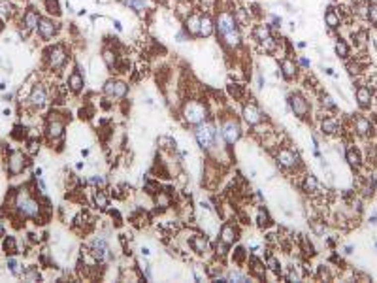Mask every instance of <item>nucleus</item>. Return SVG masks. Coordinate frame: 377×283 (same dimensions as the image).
Returning <instances> with one entry per match:
<instances>
[{"label": "nucleus", "mask_w": 377, "mask_h": 283, "mask_svg": "<svg viewBox=\"0 0 377 283\" xmlns=\"http://www.w3.org/2000/svg\"><path fill=\"white\" fill-rule=\"evenodd\" d=\"M215 36L226 51L234 53L242 47V27L234 17V9H217L215 13Z\"/></svg>", "instance_id": "1"}, {"label": "nucleus", "mask_w": 377, "mask_h": 283, "mask_svg": "<svg viewBox=\"0 0 377 283\" xmlns=\"http://www.w3.org/2000/svg\"><path fill=\"white\" fill-rule=\"evenodd\" d=\"M11 208L17 212V215L21 219H34L40 221L42 219V204L40 200L30 195L28 187H19L17 193L11 198ZM42 223V221H40Z\"/></svg>", "instance_id": "2"}, {"label": "nucleus", "mask_w": 377, "mask_h": 283, "mask_svg": "<svg viewBox=\"0 0 377 283\" xmlns=\"http://www.w3.org/2000/svg\"><path fill=\"white\" fill-rule=\"evenodd\" d=\"M179 115H181V121L185 123L187 127H198L200 123L207 121L211 117V112H209V106H207L206 100L202 98H192L188 96L181 102V108H179Z\"/></svg>", "instance_id": "3"}, {"label": "nucleus", "mask_w": 377, "mask_h": 283, "mask_svg": "<svg viewBox=\"0 0 377 283\" xmlns=\"http://www.w3.org/2000/svg\"><path fill=\"white\" fill-rule=\"evenodd\" d=\"M273 159H275V164L285 174H298L300 170H304V160H302L300 153L289 143H281L279 147H275L273 149Z\"/></svg>", "instance_id": "4"}, {"label": "nucleus", "mask_w": 377, "mask_h": 283, "mask_svg": "<svg viewBox=\"0 0 377 283\" xmlns=\"http://www.w3.org/2000/svg\"><path fill=\"white\" fill-rule=\"evenodd\" d=\"M217 129L221 132V136H223V142H225L228 147H232L234 143H238V140L242 138V125L240 121L236 119L232 113H221L219 117H217Z\"/></svg>", "instance_id": "5"}, {"label": "nucleus", "mask_w": 377, "mask_h": 283, "mask_svg": "<svg viewBox=\"0 0 377 283\" xmlns=\"http://www.w3.org/2000/svg\"><path fill=\"white\" fill-rule=\"evenodd\" d=\"M66 121H70V117H66L64 113L61 112H51L46 117V138L49 143H61L64 138L66 132Z\"/></svg>", "instance_id": "6"}, {"label": "nucleus", "mask_w": 377, "mask_h": 283, "mask_svg": "<svg viewBox=\"0 0 377 283\" xmlns=\"http://www.w3.org/2000/svg\"><path fill=\"white\" fill-rule=\"evenodd\" d=\"M194 140L200 145V149H204L206 153L215 147V142H217V121L215 119H207V121L200 123L198 127H194Z\"/></svg>", "instance_id": "7"}, {"label": "nucleus", "mask_w": 377, "mask_h": 283, "mask_svg": "<svg viewBox=\"0 0 377 283\" xmlns=\"http://www.w3.org/2000/svg\"><path fill=\"white\" fill-rule=\"evenodd\" d=\"M44 59H46V65L51 72H61L66 66V63H68V59H70L68 49H66V44L59 42V44L49 46L46 51H44Z\"/></svg>", "instance_id": "8"}, {"label": "nucleus", "mask_w": 377, "mask_h": 283, "mask_svg": "<svg viewBox=\"0 0 377 283\" xmlns=\"http://www.w3.org/2000/svg\"><path fill=\"white\" fill-rule=\"evenodd\" d=\"M89 253L93 255V259L98 264H112L115 261V255H113L112 247L108 244V238L104 234L94 236L89 244Z\"/></svg>", "instance_id": "9"}, {"label": "nucleus", "mask_w": 377, "mask_h": 283, "mask_svg": "<svg viewBox=\"0 0 377 283\" xmlns=\"http://www.w3.org/2000/svg\"><path fill=\"white\" fill-rule=\"evenodd\" d=\"M130 91V85L121 77H110L102 85V94L108 100H123Z\"/></svg>", "instance_id": "10"}, {"label": "nucleus", "mask_w": 377, "mask_h": 283, "mask_svg": "<svg viewBox=\"0 0 377 283\" xmlns=\"http://www.w3.org/2000/svg\"><path fill=\"white\" fill-rule=\"evenodd\" d=\"M287 108L292 112L294 117H298V119H308L311 113V104L308 100V96H304L302 93L298 91H294V93H289L287 96Z\"/></svg>", "instance_id": "11"}, {"label": "nucleus", "mask_w": 377, "mask_h": 283, "mask_svg": "<svg viewBox=\"0 0 377 283\" xmlns=\"http://www.w3.org/2000/svg\"><path fill=\"white\" fill-rule=\"evenodd\" d=\"M49 102V93H47V87L44 83H34L30 87V93L27 96V104L32 110H42L46 108Z\"/></svg>", "instance_id": "12"}, {"label": "nucleus", "mask_w": 377, "mask_h": 283, "mask_svg": "<svg viewBox=\"0 0 377 283\" xmlns=\"http://www.w3.org/2000/svg\"><path fill=\"white\" fill-rule=\"evenodd\" d=\"M187 244L190 247V251L198 257H206L211 253V244H209V238L202 232H188L187 236Z\"/></svg>", "instance_id": "13"}, {"label": "nucleus", "mask_w": 377, "mask_h": 283, "mask_svg": "<svg viewBox=\"0 0 377 283\" xmlns=\"http://www.w3.org/2000/svg\"><path fill=\"white\" fill-rule=\"evenodd\" d=\"M27 168V155L23 151L13 149L8 153V159H6V170L11 178H15L19 174H23V170Z\"/></svg>", "instance_id": "14"}, {"label": "nucleus", "mask_w": 377, "mask_h": 283, "mask_svg": "<svg viewBox=\"0 0 377 283\" xmlns=\"http://www.w3.org/2000/svg\"><path fill=\"white\" fill-rule=\"evenodd\" d=\"M36 32L42 42H51L61 32V25L53 17H42L36 27Z\"/></svg>", "instance_id": "15"}, {"label": "nucleus", "mask_w": 377, "mask_h": 283, "mask_svg": "<svg viewBox=\"0 0 377 283\" xmlns=\"http://www.w3.org/2000/svg\"><path fill=\"white\" fill-rule=\"evenodd\" d=\"M355 100H357L360 110H370L374 106V100H376V93L366 81H360L355 89Z\"/></svg>", "instance_id": "16"}, {"label": "nucleus", "mask_w": 377, "mask_h": 283, "mask_svg": "<svg viewBox=\"0 0 377 283\" xmlns=\"http://www.w3.org/2000/svg\"><path fill=\"white\" fill-rule=\"evenodd\" d=\"M300 191L304 193V195H308L310 198H315V197H320V195H322V185H320V181L317 179L315 174L306 172L300 179Z\"/></svg>", "instance_id": "17"}, {"label": "nucleus", "mask_w": 377, "mask_h": 283, "mask_svg": "<svg viewBox=\"0 0 377 283\" xmlns=\"http://www.w3.org/2000/svg\"><path fill=\"white\" fill-rule=\"evenodd\" d=\"M242 117H244L245 125H249L251 129L264 121L262 110L254 102H244V106H242Z\"/></svg>", "instance_id": "18"}, {"label": "nucleus", "mask_w": 377, "mask_h": 283, "mask_svg": "<svg viewBox=\"0 0 377 283\" xmlns=\"http://www.w3.org/2000/svg\"><path fill=\"white\" fill-rule=\"evenodd\" d=\"M251 38H253V42L256 44V47L262 46L264 42H268L270 38H273V28L270 27L268 23L258 21V23H254L253 27H251Z\"/></svg>", "instance_id": "19"}, {"label": "nucleus", "mask_w": 377, "mask_h": 283, "mask_svg": "<svg viewBox=\"0 0 377 283\" xmlns=\"http://www.w3.org/2000/svg\"><path fill=\"white\" fill-rule=\"evenodd\" d=\"M219 240L232 247L240 240V228H238V225L232 223V221H225L221 225V230H219Z\"/></svg>", "instance_id": "20"}, {"label": "nucleus", "mask_w": 377, "mask_h": 283, "mask_svg": "<svg viewBox=\"0 0 377 283\" xmlns=\"http://www.w3.org/2000/svg\"><path fill=\"white\" fill-rule=\"evenodd\" d=\"M40 19H42L40 11H38L34 6H28V8L23 11V15H21V23H19V25L23 27L25 34H27V32H30V30H36Z\"/></svg>", "instance_id": "21"}, {"label": "nucleus", "mask_w": 377, "mask_h": 283, "mask_svg": "<svg viewBox=\"0 0 377 283\" xmlns=\"http://www.w3.org/2000/svg\"><path fill=\"white\" fill-rule=\"evenodd\" d=\"M66 87L72 94H79L85 89V74H81L79 66H74V70L66 77Z\"/></svg>", "instance_id": "22"}, {"label": "nucleus", "mask_w": 377, "mask_h": 283, "mask_svg": "<svg viewBox=\"0 0 377 283\" xmlns=\"http://www.w3.org/2000/svg\"><path fill=\"white\" fill-rule=\"evenodd\" d=\"M353 132L360 136V138H366V136H372L374 134V123L368 119L366 115H360L358 113L357 117H353Z\"/></svg>", "instance_id": "23"}, {"label": "nucleus", "mask_w": 377, "mask_h": 283, "mask_svg": "<svg viewBox=\"0 0 377 283\" xmlns=\"http://www.w3.org/2000/svg\"><path fill=\"white\" fill-rule=\"evenodd\" d=\"M200 17H202V13L192 11V13H188L187 17L181 21L183 23L181 28L187 32L188 38H200Z\"/></svg>", "instance_id": "24"}, {"label": "nucleus", "mask_w": 377, "mask_h": 283, "mask_svg": "<svg viewBox=\"0 0 377 283\" xmlns=\"http://www.w3.org/2000/svg\"><path fill=\"white\" fill-rule=\"evenodd\" d=\"M319 129H320V132H322V136H339L343 127H341V123H339L338 117L328 115V117L320 119Z\"/></svg>", "instance_id": "25"}, {"label": "nucleus", "mask_w": 377, "mask_h": 283, "mask_svg": "<svg viewBox=\"0 0 377 283\" xmlns=\"http://www.w3.org/2000/svg\"><path fill=\"white\" fill-rule=\"evenodd\" d=\"M279 70L285 81H292L298 77V63L292 59V57H283L279 61Z\"/></svg>", "instance_id": "26"}, {"label": "nucleus", "mask_w": 377, "mask_h": 283, "mask_svg": "<svg viewBox=\"0 0 377 283\" xmlns=\"http://www.w3.org/2000/svg\"><path fill=\"white\" fill-rule=\"evenodd\" d=\"M370 40H372V36H370V30L366 27H358L351 30V42L358 51H364L370 46Z\"/></svg>", "instance_id": "27"}, {"label": "nucleus", "mask_w": 377, "mask_h": 283, "mask_svg": "<svg viewBox=\"0 0 377 283\" xmlns=\"http://www.w3.org/2000/svg\"><path fill=\"white\" fill-rule=\"evenodd\" d=\"M247 264H249V276L251 278H254V280H264L266 278V264L258 255L249 253Z\"/></svg>", "instance_id": "28"}, {"label": "nucleus", "mask_w": 377, "mask_h": 283, "mask_svg": "<svg viewBox=\"0 0 377 283\" xmlns=\"http://www.w3.org/2000/svg\"><path fill=\"white\" fill-rule=\"evenodd\" d=\"M324 25H326V28H328L330 32H336V30H339V28L343 27V19H341V15L338 13L336 6H328V8H326V11H324Z\"/></svg>", "instance_id": "29"}, {"label": "nucleus", "mask_w": 377, "mask_h": 283, "mask_svg": "<svg viewBox=\"0 0 377 283\" xmlns=\"http://www.w3.org/2000/svg\"><path fill=\"white\" fill-rule=\"evenodd\" d=\"M215 34V17L207 11H202L200 17V38H211Z\"/></svg>", "instance_id": "30"}, {"label": "nucleus", "mask_w": 377, "mask_h": 283, "mask_svg": "<svg viewBox=\"0 0 377 283\" xmlns=\"http://www.w3.org/2000/svg\"><path fill=\"white\" fill-rule=\"evenodd\" d=\"M345 160L353 170H360L364 164V157H362V151L355 147V145H349L345 149Z\"/></svg>", "instance_id": "31"}, {"label": "nucleus", "mask_w": 377, "mask_h": 283, "mask_svg": "<svg viewBox=\"0 0 377 283\" xmlns=\"http://www.w3.org/2000/svg\"><path fill=\"white\" fill-rule=\"evenodd\" d=\"M226 93H228V96L230 98H234V100H238V102H247L245 98H247V89H245V85L242 83H238V81H230V83L226 85Z\"/></svg>", "instance_id": "32"}, {"label": "nucleus", "mask_w": 377, "mask_h": 283, "mask_svg": "<svg viewBox=\"0 0 377 283\" xmlns=\"http://www.w3.org/2000/svg\"><path fill=\"white\" fill-rule=\"evenodd\" d=\"M91 200H93V204L96 210H100V212H106L108 208H110V197L104 193V189L100 187H94L93 189V197H91Z\"/></svg>", "instance_id": "33"}, {"label": "nucleus", "mask_w": 377, "mask_h": 283, "mask_svg": "<svg viewBox=\"0 0 377 283\" xmlns=\"http://www.w3.org/2000/svg\"><path fill=\"white\" fill-rule=\"evenodd\" d=\"M153 198H155V206H157V210H168L172 204H174V198H172V193H168L166 189L162 187L157 193V195H153Z\"/></svg>", "instance_id": "34"}, {"label": "nucleus", "mask_w": 377, "mask_h": 283, "mask_svg": "<svg viewBox=\"0 0 377 283\" xmlns=\"http://www.w3.org/2000/svg\"><path fill=\"white\" fill-rule=\"evenodd\" d=\"M334 51H336V55H338L341 61H349V59H351V44H349L347 40H343L341 36L336 38V42H334Z\"/></svg>", "instance_id": "35"}, {"label": "nucleus", "mask_w": 377, "mask_h": 283, "mask_svg": "<svg viewBox=\"0 0 377 283\" xmlns=\"http://www.w3.org/2000/svg\"><path fill=\"white\" fill-rule=\"evenodd\" d=\"M117 59H119L117 51H115L110 44H106V46L102 47V63H104V66L112 70L113 66H115V63H117Z\"/></svg>", "instance_id": "36"}, {"label": "nucleus", "mask_w": 377, "mask_h": 283, "mask_svg": "<svg viewBox=\"0 0 377 283\" xmlns=\"http://www.w3.org/2000/svg\"><path fill=\"white\" fill-rule=\"evenodd\" d=\"M272 225H273V221H272V217H270V212L264 206H260L256 210V226L264 230V228H270Z\"/></svg>", "instance_id": "37"}, {"label": "nucleus", "mask_w": 377, "mask_h": 283, "mask_svg": "<svg viewBox=\"0 0 377 283\" xmlns=\"http://www.w3.org/2000/svg\"><path fill=\"white\" fill-rule=\"evenodd\" d=\"M119 2L128 9H132L134 13H138V15H143L145 9H147V0H119Z\"/></svg>", "instance_id": "38"}, {"label": "nucleus", "mask_w": 377, "mask_h": 283, "mask_svg": "<svg viewBox=\"0 0 377 283\" xmlns=\"http://www.w3.org/2000/svg\"><path fill=\"white\" fill-rule=\"evenodd\" d=\"M234 17L236 21H238V25L242 28H247L251 23H253V19H251V15H249V11H247V8H234Z\"/></svg>", "instance_id": "39"}, {"label": "nucleus", "mask_w": 377, "mask_h": 283, "mask_svg": "<svg viewBox=\"0 0 377 283\" xmlns=\"http://www.w3.org/2000/svg\"><path fill=\"white\" fill-rule=\"evenodd\" d=\"M44 9L49 13V17H61L63 15V9H61V2L59 0H42Z\"/></svg>", "instance_id": "40"}, {"label": "nucleus", "mask_w": 377, "mask_h": 283, "mask_svg": "<svg viewBox=\"0 0 377 283\" xmlns=\"http://www.w3.org/2000/svg\"><path fill=\"white\" fill-rule=\"evenodd\" d=\"M23 282H40L42 280V274L38 270L36 266H27V268H23V272L19 276Z\"/></svg>", "instance_id": "41"}, {"label": "nucleus", "mask_w": 377, "mask_h": 283, "mask_svg": "<svg viewBox=\"0 0 377 283\" xmlns=\"http://www.w3.org/2000/svg\"><path fill=\"white\" fill-rule=\"evenodd\" d=\"M15 15V6L9 0H0V19L2 21H9Z\"/></svg>", "instance_id": "42"}, {"label": "nucleus", "mask_w": 377, "mask_h": 283, "mask_svg": "<svg viewBox=\"0 0 377 283\" xmlns=\"http://www.w3.org/2000/svg\"><path fill=\"white\" fill-rule=\"evenodd\" d=\"M320 108L324 110V113L326 112H330V113L338 112V104L334 102V98H332L330 94H326V93L320 94Z\"/></svg>", "instance_id": "43"}, {"label": "nucleus", "mask_w": 377, "mask_h": 283, "mask_svg": "<svg viewBox=\"0 0 377 283\" xmlns=\"http://www.w3.org/2000/svg\"><path fill=\"white\" fill-rule=\"evenodd\" d=\"M2 249L6 255H17L19 253V247H17V240L13 236H6L4 242H2Z\"/></svg>", "instance_id": "44"}, {"label": "nucleus", "mask_w": 377, "mask_h": 283, "mask_svg": "<svg viewBox=\"0 0 377 283\" xmlns=\"http://www.w3.org/2000/svg\"><path fill=\"white\" fill-rule=\"evenodd\" d=\"M226 280H228V282L245 283V282H249V280H251V276H249V274H245V272H242V270H238V268H234V270H228V272H226Z\"/></svg>", "instance_id": "45"}, {"label": "nucleus", "mask_w": 377, "mask_h": 283, "mask_svg": "<svg viewBox=\"0 0 377 283\" xmlns=\"http://www.w3.org/2000/svg\"><path fill=\"white\" fill-rule=\"evenodd\" d=\"M247 259H249V253L245 251V247L244 245H238V247L234 249V253H232V261H234V264L244 266V264L247 263Z\"/></svg>", "instance_id": "46"}, {"label": "nucleus", "mask_w": 377, "mask_h": 283, "mask_svg": "<svg viewBox=\"0 0 377 283\" xmlns=\"http://www.w3.org/2000/svg\"><path fill=\"white\" fill-rule=\"evenodd\" d=\"M366 21L372 25V28L377 30V0H372L370 6H368V17Z\"/></svg>", "instance_id": "47"}, {"label": "nucleus", "mask_w": 377, "mask_h": 283, "mask_svg": "<svg viewBox=\"0 0 377 283\" xmlns=\"http://www.w3.org/2000/svg\"><path fill=\"white\" fill-rule=\"evenodd\" d=\"M160 189L162 187H160V183L157 179H143V191H145L147 195H151V197L157 195Z\"/></svg>", "instance_id": "48"}, {"label": "nucleus", "mask_w": 377, "mask_h": 283, "mask_svg": "<svg viewBox=\"0 0 377 283\" xmlns=\"http://www.w3.org/2000/svg\"><path fill=\"white\" fill-rule=\"evenodd\" d=\"M159 145H160V149H164V151H176V140L172 138V136H160L159 138Z\"/></svg>", "instance_id": "49"}, {"label": "nucleus", "mask_w": 377, "mask_h": 283, "mask_svg": "<svg viewBox=\"0 0 377 283\" xmlns=\"http://www.w3.org/2000/svg\"><path fill=\"white\" fill-rule=\"evenodd\" d=\"M6 266H8V270L13 274V276H21V272H23L21 264H19L15 259H13V255H9V257H8V261H6Z\"/></svg>", "instance_id": "50"}, {"label": "nucleus", "mask_w": 377, "mask_h": 283, "mask_svg": "<svg viewBox=\"0 0 377 283\" xmlns=\"http://www.w3.org/2000/svg\"><path fill=\"white\" fill-rule=\"evenodd\" d=\"M87 183H89V185H93V187L104 189V187H106V178H104V176H100V174H93L91 178L87 179Z\"/></svg>", "instance_id": "51"}, {"label": "nucleus", "mask_w": 377, "mask_h": 283, "mask_svg": "<svg viewBox=\"0 0 377 283\" xmlns=\"http://www.w3.org/2000/svg\"><path fill=\"white\" fill-rule=\"evenodd\" d=\"M272 28H281L283 27V19L279 17V15H275V13H272L270 15V23H268Z\"/></svg>", "instance_id": "52"}, {"label": "nucleus", "mask_w": 377, "mask_h": 283, "mask_svg": "<svg viewBox=\"0 0 377 283\" xmlns=\"http://www.w3.org/2000/svg\"><path fill=\"white\" fill-rule=\"evenodd\" d=\"M79 117L85 119V121H87V119H91V117H93V108H91V106H85V108H81V110H79Z\"/></svg>", "instance_id": "53"}, {"label": "nucleus", "mask_w": 377, "mask_h": 283, "mask_svg": "<svg viewBox=\"0 0 377 283\" xmlns=\"http://www.w3.org/2000/svg\"><path fill=\"white\" fill-rule=\"evenodd\" d=\"M38 149H40V142L38 140H28V147H27L28 153H36Z\"/></svg>", "instance_id": "54"}, {"label": "nucleus", "mask_w": 377, "mask_h": 283, "mask_svg": "<svg viewBox=\"0 0 377 283\" xmlns=\"http://www.w3.org/2000/svg\"><path fill=\"white\" fill-rule=\"evenodd\" d=\"M296 63H298V66H302V68H306V70H308V68L311 66L310 59H306V57H298V59H296Z\"/></svg>", "instance_id": "55"}, {"label": "nucleus", "mask_w": 377, "mask_h": 283, "mask_svg": "<svg viewBox=\"0 0 377 283\" xmlns=\"http://www.w3.org/2000/svg\"><path fill=\"white\" fill-rule=\"evenodd\" d=\"M187 40H188V36L183 28H181L179 32H176V42H187Z\"/></svg>", "instance_id": "56"}, {"label": "nucleus", "mask_w": 377, "mask_h": 283, "mask_svg": "<svg viewBox=\"0 0 377 283\" xmlns=\"http://www.w3.org/2000/svg\"><path fill=\"white\" fill-rule=\"evenodd\" d=\"M256 83H258V87H260V89H262L264 83H266V81H264V75H262V72H258V74H256Z\"/></svg>", "instance_id": "57"}, {"label": "nucleus", "mask_w": 377, "mask_h": 283, "mask_svg": "<svg viewBox=\"0 0 377 283\" xmlns=\"http://www.w3.org/2000/svg\"><path fill=\"white\" fill-rule=\"evenodd\" d=\"M113 27H115L117 32H123V23L119 21V19H113Z\"/></svg>", "instance_id": "58"}, {"label": "nucleus", "mask_w": 377, "mask_h": 283, "mask_svg": "<svg viewBox=\"0 0 377 283\" xmlns=\"http://www.w3.org/2000/svg\"><path fill=\"white\" fill-rule=\"evenodd\" d=\"M140 251H141V255H143V257H149V255H151V249L147 247V245H143Z\"/></svg>", "instance_id": "59"}, {"label": "nucleus", "mask_w": 377, "mask_h": 283, "mask_svg": "<svg viewBox=\"0 0 377 283\" xmlns=\"http://www.w3.org/2000/svg\"><path fill=\"white\" fill-rule=\"evenodd\" d=\"M353 251H355V247H353V245H345V247H343V255H351Z\"/></svg>", "instance_id": "60"}, {"label": "nucleus", "mask_w": 377, "mask_h": 283, "mask_svg": "<svg viewBox=\"0 0 377 283\" xmlns=\"http://www.w3.org/2000/svg\"><path fill=\"white\" fill-rule=\"evenodd\" d=\"M75 168H77V170H83V168H85V162H77V164H75Z\"/></svg>", "instance_id": "61"}, {"label": "nucleus", "mask_w": 377, "mask_h": 283, "mask_svg": "<svg viewBox=\"0 0 377 283\" xmlns=\"http://www.w3.org/2000/svg\"><path fill=\"white\" fill-rule=\"evenodd\" d=\"M6 87H8V85H6V81H0V91H4Z\"/></svg>", "instance_id": "62"}, {"label": "nucleus", "mask_w": 377, "mask_h": 283, "mask_svg": "<svg viewBox=\"0 0 377 283\" xmlns=\"http://www.w3.org/2000/svg\"><path fill=\"white\" fill-rule=\"evenodd\" d=\"M2 232H4V221L0 219V234H2Z\"/></svg>", "instance_id": "63"}]
</instances>
